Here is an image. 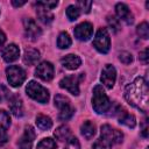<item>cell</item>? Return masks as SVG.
I'll use <instances>...</instances> for the list:
<instances>
[{"instance_id": "9a60e30c", "label": "cell", "mask_w": 149, "mask_h": 149, "mask_svg": "<svg viewBox=\"0 0 149 149\" xmlns=\"http://www.w3.org/2000/svg\"><path fill=\"white\" fill-rule=\"evenodd\" d=\"M115 12L119 19H121L122 21H125L127 24H132L134 19H133V14L130 12V9L127 7V5L125 3H118L115 6Z\"/></svg>"}, {"instance_id": "484cf974", "label": "cell", "mask_w": 149, "mask_h": 149, "mask_svg": "<svg viewBox=\"0 0 149 149\" xmlns=\"http://www.w3.org/2000/svg\"><path fill=\"white\" fill-rule=\"evenodd\" d=\"M80 15V10L77 8V6L71 5L66 8V16L69 17L70 21H74L78 19V16Z\"/></svg>"}, {"instance_id": "7a4b0ae2", "label": "cell", "mask_w": 149, "mask_h": 149, "mask_svg": "<svg viewBox=\"0 0 149 149\" xmlns=\"http://www.w3.org/2000/svg\"><path fill=\"white\" fill-rule=\"evenodd\" d=\"M92 106L97 113H106L111 108V102L108 97L106 95L101 85H97L93 88V97H92Z\"/></svg>"}, {"instance_id": "f546056e", "label": "cell", "mask_w": 149, "mask_h": 149, "mask_svg": "<svg viewBox=\"0 0 149 149\" xmlns=\"http://www.w3.org/2000/svg\"><path fill=\"white\" fill-rule=\"evenodd\" d=\"M77 8L79 9V10H81V12H84V13H88L90 12V9H91V6H92V1H83V0H80V1H78L77 2Z\"/></svg>"}, {"instance_id": "cb8c5ba5", "label": "cell", "mask_w": 149, "mask_h": 149, "mask_svg": "<svg viewBox=\"0 0 149 149\" xmlns=\"http://www.w3.org/2000/svg\"><path fill=\"white\" fill-rule=\"evenodd\" d=\"M57 45L61 49H66L71 45V38L68 33H61L57 38Z\"/></svg>"}, {"instance_id": "ba28073f", "label": "cell", "mask_w": 149, "mask_h": 149, "mask_svg": "<svg viewBox=\"0 0 149 149\" xmlns=\"http://www.w3.org/2000/svg\"><path fill=\"white\" fill-rule=\"evenodd\" d=\"M101 139L106 140L111 144H118L122 141L123 135L120 130L113 128L109 125H104L101 126Z\"/></svg>"}, {"instance_id": "44dd1931", "label": "cell", "mask_w": 149, "mask_h": 149, "mask_svg": "<svg viewBox=\"0 0 149 149\" xmlns=\"http://www.w3.org/2000/svg\"><path fill=\"white\" fill-rule=\"evenodd\" d=\"M55 137L59 141H68L69 139H71V130L68 126L63 125V126H59L56 130H55Z\"/></svg>"}, {"instance_id": "d4e9b609", "label": "cell", "mask_w": 149, "mask_h": 149, "mask_svg": "<svg viewBox=\"0 0 149 149\" xmlns=\"http://www.w3.org/2000/svg\"><path fill=\"white\" fill-rule=\"evenodd\" d=\"M10 125L9 114L2 109H0V132H5Z\"/></svg>"}, {"instance_id": "5b68a950", "label": "cell", "mask_w": 149, "mask_h": 149, "mask_svg": "<svg viewBox=\"0 0 149 149\" xmlns=\"http://www.w3.org/2000/svg\"><path fill=\"white\" fill-rule=\"evenodd\" d=\"M6 74H7V79L8 83L14 86H21L23 84V81L26 80V72L22 68L17 66V65H10L6 69Z\"/></svg>"}, {"instance_id": "5bb4252c", "label": "cell", "mask_w": 149, "mask_h": 149, "mask_svg": "<svg viewBox=\"0 0 149 149\" xmlns=\"http://www.w3.org/2000/svg\"><path fill=\"white\" fill-rule=\"evenodd\" d=\"M35 130L31 126H27L24 128V133L21 136L20 141H19V146L21 149H31L33 142L35 140Z\"/></svg>"}, {"instance_id": "30bf717a", "label": "cell", "mask_w": 149, "mask_h": 149, "mask_svg": "<svg viewBox=\"0 0 149 149\" xmlns=\"http://www.w3.org/2000/svg\"><path fill=\"white\" fill-rule=\"evenodd\" d=\"M115 115H118L119 118V122L121 125H125L126 127L128 128H134L135 125H136V120H135V116L129 114L127 111H125L122 107L120 106H116V109H114V113Z\"/></svg>"}, {"instance_id": "9c48e42d", "label": "cell", "mask_w": 149, "mask_h": 149, "mask_svg": "<svg viewBox=\"0 0 149 149\" xmlns=\"http://www.w3.org/2000/svg\"><path fill=\"white\" fill-rule=\"evenodd\" d=\"M115 79H116L115 68L113 65H111V64H107L101 71V81H102V84L107 88H112L114 86Z\"/></svg>"}, {"instance_id": "52a82bcc", "label": "cell", "mask_w": 149, "mask_h": 149, "mask_svg": "<svg viewBox=\"0 0 149 149\" xmlns=\"http://www.w3.org/2000/svg\"><path fill=\"white\" fill-rule=\"evenodd\" d=\"M81 78H83V73H80L79 76H74V74L66 76L59 81V86L69 91L71 94L78 95L79 94V80Z\"/></svg>"}, {"instance_id": "3957f363", "label": "cell", "mask_w": 149, "mask_h": 149, "mask_svg": "<svg viewBox=\"0 0 149 149\" xmlns=\"http://www.w3.org/2000/svg\"><path fill=\"white\" fill-rule=\"evenodd\" d=\"M27 94L38 102H47L49 100V92L38 83L31 80L26 87Z\"/></svg>"}, {"instance_id": "f1b7e54d", "label": "cell", "mask_w": 149, "mask_h": 149, "mask_svg": "<svg viewBox=\"0 0 149 149\" xmlns=\"http://www.w3.org/2000/svg\"><path fill=\"white\" fill-rule=\"evenodd\" d=\"M107 22H108V26H109L114 31H118V30L120 29V21H119V19H116L115 16H113V15L107 16Z\"/></svg>"}, {"instance_id": "2e32d148", "label": "cell", "mask_w": 149, "mask_h": 149, "mask_svg": "<svg viewBox=\"0 0 149 149\" xmlns=\"http://www.w3.org/2000/svg\"><path fill=\"white\" fill-rule=\"evenodd\" d=\"M19 56H20V50H19L17 45H15L14 43L8 44V45L3 49V51H2V58H3L6 62H8V63L16 61V59L19 58Z\"/></svg>"}, {"instance_id": "4316f807", "label": "cell", "mask_w": 149, "mask_h": 149, "mask_svg": "<svg viewBox=\"0 0 149 149\" xmlns=\"http://www.w3.org/2000/svg\"><path fill=\"white\" fill-rule=\"evenodd\" d=\"M37 149H56V142L50 137L43 139L37 144Z\"/></svg>"}, {"instance_id": "74e56055", "label": "cell", "mask_w": 149, "mask_h": 149, "mask_svg": "<svg viewBox=\"0 0 149 149\" xmlns=\"http://www.w3.org/2000/svg\"><path fill=\"white\" fill-rule=\"evenodd\" d=\"M141 134H142V136L143 137H148V125H147V120L144 121V123H143V127H142V132H141Z\"/></svg>"}, {"instance_id": "e0dca14e", "label": "cell", "mask_w": 149, "mask_h": 149, "mask_svg": "<svg viewBox=\"0 0 149 149\" xmlns=\"http://www.w3.org/2000/svg\"><path fill=\"white\" fill-rule=\"evenodd\" d=\"M61 63H62V65H63L64 68H66V69H69V70H76V69H78L79 65L81 64V61H80V58H79L78 56L70 54V55L64 56V57L61 59Z\"/></svg>"}, {"instance_id": "e575fe53", "label": "cell", "mask_w": 149, "mask_h": 149, "mask_svg": "<svg viewBox=\"0 0 149 149\" xmlns=\"http://www.w3.org/2000/svg\"><path fill=\"white\" fill-rule=\"evenodd\" d=\"M37 5H40V6H42L43 8H47V9H52V8H55L57 5H58V2L57 1H40V2H37Z\"/></svg>"}, {"instance_id": "d6986e66", "label": "cell", "mask_w": 149, "mask_h": 149, "mask_svg": "<svg viewBox=\"0 0 149 149\" xmlns=\"http://www.w3.org/2000/svg\"><path fill=\"white\" fill-rule=\"evenodd\" d=\"M36 6H37L36 13H37V17L40 19V21L43 22V23H45V24L52 22L54 15L50 13V10L47 9V8H43L42 6H40V5H37V3H36Z\"/></svg>"}, {"instance_id": "4dcf8cb0", "label": "cell", "mask_w": 149, "mask_h": 149, "mask_svg": "<svg viewBox=\"0 0 149 149\" xmlns=\"http://www.w3.org/2000/svg\"><path fill=\"white\" fill-rule=\"evenodd\" d=\"M111 143H108L106 140L104 139H99L94 142L93 144V149H111Z\"/></svg>"}, {"instance_id": "d6a6232c", "label": "cell", "mask_w": 149, "mask_h": 149, "mask_svg": "<svg viewBox=\"0 0 149 149\" xmlns=\"http://www.w3.org/2000/svg\"><path fill=\"white\" fill-rule=\"evenodd\" d=\"M80 146H79V142L76 137H71L66 141V146L64 147V149H79Z\"/></svg>"}, {"instance_id": "ab89813d", "label": "cell", "mask_w": 149, "mask_h": 149, "mask_svg": "<svg viewBox=\"0 0 149 149\" xmlns=\"http://www.w3.org/2000/svg\"><path fill=\"white\" fill-rule=\"evenodd\" d=\"M12 3H13V6H15V7H20V6H23V5L26 3V1H16V0H13Z\"/></svg>"}, {"instance_id": "ffe728a7", "label": "cell", "mask_w": 149, "mask_h": 149, "mask_svg": "<svg viewBox=\"0 0 149 149\" xmlns=\"http://www.w3.org/2000/svg\"><path fill=\"white\" fill-rule=\"evenodd\" d=\"M40 59V51L36 49H29L24 52L23 56V62L28 65H34L37 63V61Z\"/></svg>"}, {"instance_id": "1f68e13d", "label": "cell", "mask_w": 149, "mask_h": 149, "mask_svg": "<svg viewBox=\"0 0 149 149\" xmlns=\"http://www.w3.org/2000/svg\"><path fill=\"white\" fill-rule=\"evenodd\" d=\"M119 59L123 63V64H130L133 62V56L130 52L128 51H122L120 55H119Z\"/></svg>"}, {"instance_id": "277c9868", "label": "cell", "mask_w": 149, "mask_h": 149, "mask_svg": "<svg viewBox=\"0 0 149 149\" xmlns=\"http://www.w3.org/2000/svg\"><path fill=\"white\" fill-rule=\"evenodd\" d=\"M55 105L59 108L58 118L61 120H69L73 115V113H74V109L71 106L70 100L66 97L62 95V94H57L55 97Z\"/></svg>"}, {"instance_id": "4fadbf2b", "label": "cell", "mask_w": 149, "mask_h": 149, "mask_svg": "<svg viewBox=\"0 0 149 149\" xmlns=\"http://www.w3.org/2000/svg\"><path fill=\"white\" fill-rule=\"evenodd\" d=\"M93 34V27L88 22H83L79 23L74 28V36L79 41H87Z\"/></svg>"}, {"instance_id": "603a6c76", "label": "cell", "mask_w": 149, "mask_h": 149, "mask_svg": "<svg viewBox=\"0 0 149 149\" xmlns=\"http://www.w3.org/2000/svg\"><path fill=\"white\" fill-rule=\"evenodd\" d=\"M36 126H37L41 130H48V129L51 128L52 121H51V119H50L49 116L41 114V115H38V116L36 118Z\"/></svg>"}, {"instance_id": "8d00e7d4", "label": "cell", "mask_w": 149, "mask_h": 149, "mask_svg": "<svg viewBox=\"0 0 149 149\" xmlns=\"http://www.w3.org/2000/svg\"><path fill=\"white\" fill-rule=\"evenodd\" d=\"M8 141V136L5 134V132H0V147L5 146Z\"/></svg>"}, {"instance_id": "8fae6325", "label": "cell", "mask_w": 149, "mask_h": 149, "mask_svg": "<svg viewBox=\"0 0 149 149\" xmlns=\"http://www.w3.org/2000/svg\"><path fill=\"white\" fill-rule=\"evenodd\" d=\"M23 24H24L26 35H27V37L29 40L35 41V40H37L41 36L42 30H41V28L37 26V23L33 19H24Z\"/></svg>"}, {"instance_id": "7c38bea8", "label": "cell", "mask_w": 149, "mask_h": 149, "mask_svg": "<svg viewBox=\"0 0 149 149\" xmlns=\"http://www.w3.org/2000/svg\"><path fill=\"white\" fill-rule=\"evenodd\" d=\"M35 73L42 80L49 81L54 77V66H52V64L50 62H42V63H40L37 65Z\"/></svg>"}, {"instance_id": "6da1fadb", "label": "cell", "mask_w": 149, "mask_h": 149, "mask_svg": "<svg viewBox=\"0 0 149 149\" xmlns=\"http://www.w3.org/2000/svg\"><path fill=\"white\" fill-rule=\"evenodd\" d=\"M125 98L132 106L146 113L148 111V100H149V90L147 81L142 77L136 78L132 84H129L126 87Z\"/></svg>"}, {"instance_id": "f35d334b", "label": "cell", "mask_w": 149, "mask_h": 149, "mask_svg": "<svg viewBox=\"0 0 149 149\" xmlns=\"http://www.w3.org/2000/svg\"><path fill=\"white\" fill-rule=\"evenodd\" d=\"M6 42V35L3 34V31L0 29V48L3 45V43Z\"/></svg>"}, {"instance_id": "836d02e7", "label": "cell", "mask_w": 149, "mask_h": 149, "mask_svg": "<svg viewBox=\"0 0 149 149\" xmlns=\"http://www.w3.org/2000/svg\"><path fill=\"white\" fill-rule=\"evenodd\" d=\"M9 90L3 86V85H0V101H5V100H8L9 99Z\"/></svg>"}, {"instance_id": "ac0fdd59", "label": "cell", "mask_w": 149, "mask_h": 149, "mask_svg": "<svg viewBox=\"0 0 149 149\" xmlns=\"http://www.w3.org/2000/svg\"><path fill=\"white\" fill-rule=\"evenodd\" d=\"M9 101V109L10 112L13 113V115H15L16 118L19 116H22L23 115V105H22V101L19 97H12L8 99Z\"/></svg>"}, {"instance_id": "83f0119b", "label": "cell", "mask_w": 149, "mask_h": 149, "mask_svg": "<svg viewBox=\"0 0 149 149\" xmlns=\"http://www.w3.org/2000/svg\"><path fill=\"white\" fill-rule=\"evenodd\" d=\"M137 35L144 40L149 37V26L147 22H142L137 26Z\"/></svg>"}, {"instance_id": "8992f818", "label": "cell", "mask_w": 149, "mask_h": 149, "mask_svg": "<svg viewBox=\"0 0 149 149\" xmlns=\"http://www.w3.org/2000/svg\"><path fill=\"white\" fill-rule=\"evenodd\" d=\"M93 45L99 52H102V54L108 52L109 45H111V40H109V35H108V31L106 28H100L97 31L95 37L93 40Z\"/></svg>"}, {"instance_id": "d590c367", "label": "cell", "mask_w": 149, "mask_h": 149, "mask_svg": "<svg viewBox=\"0 0 149 149\" xmlns=\"http://www.w3.org/2000/svg\"><path fill=\"white\" fill-rule=\"evenodd\" d=\"M140 59L143 62V63H148V61H149V56H148V48H146L142 52H140Z\"/></svg>"}, {"instance_id": "7402d4cb", "label": "cell", "mask_w": 149, "mask_h": 149, "mask_svg": "<svg viewBox=\"0 0 149 149\" xmlns=\"http://www.w3.org/2000/svg\"><path fill=\"white\" fill-rule=\"evenodd\" d=\"M80 130H81V135L85 137V139H91L93 137V135L95 134V126L93 122L91 121H85L81 127H80Z\"/></svg>"}]
</instances>
